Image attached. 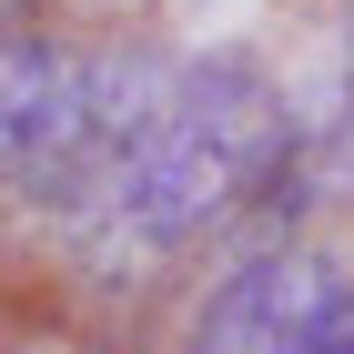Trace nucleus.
Masks as SVG:
<instances>
[{"mask_svg":"<svg viewBox=\"0 0 354 354\" xmlns=\"http://www.w3.org/2000/svg\"><path fill=\"white\" fill-rule=\"evenodd\" d=\"M273 142H283V122H273V102H263L253 71H233V61L183 71L172 111L152 122V142H142L132 162H122V183H111L122 243H132V253L192 243L203 223H223L253 192V172L273 162Z\"/></svg>","mask_w":354,"mask_h":354,"instance_id":"nucleus-1","label":"nucleus"},{"mask_svg":"<svg viewBox=\"0 0 354 354\" xmlns=\"http://www.w3.org/2000/svg\"><path fill=\"white\" fill-rule=\"evenodd\" d=\"M334 294H344V273L314 253H253L243 273L213 283L183 354H304V334L334 314Z\"/></svg>","mask_w":354,"mask_h":354,"instance_id":"nucleus-2","label":"nucleus"},{"mask_svg":"<svg viewBox=\"0 0 354 354\" xmlns=\"http://www.w3.org/2000/svg\"><path fill=\"white\" fill-rule=\"evenodd\" d=\"M304 354H354V283L334 294V314H324V324L304 334Z\"/></svg>","mask_w":354,"mask_h":354,"instance_id":"nucleus-3","label":"nucleus"}]
</instances>
